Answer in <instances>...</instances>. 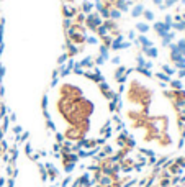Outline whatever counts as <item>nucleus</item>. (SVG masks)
<instances>
[{
    "label": "nucleus",
    "mask_w": 185,
    "mask_h": 187,
    "mask_svg": "<svg viewBox=\"0 0 185 187\" xmlns=\"http://www.w3.org/2000/svg\"><path fill=\"white\" fill-rule=\"evenodd\" d=\"M111 64H116V66H118L120 64V56H113V58H111Z\"/></svg>",
    "instance_id": "nucleus-38"
},
{
    "label": "nucleus",
    "mask_w": 185,
    "mask_h": 187,
    "mask_svg": "<svg viewBox=\"0 0 185 187\" xmlns=\"http://www.w3.org/2000/svg\"><path fill=\"white\" fill-rule=\"evenodd\" d=\"M156 77H157L159 80H164V82H167V80H169V76L164 74V72H157V74H156Z\"/></svg>",
    "instance_id": "nucleus-26"
},
{
    "label": "nucleus",
    "mask_w": 185,
    "mask_h": 187,
    "mask_svg": "<svg viewBox=\"0 0 185 187\" xmlns=\"http://www.w3.org/2000/svg\"><path fill=\"white\" fill-rule=\"evenodd\" d=\"M56 143H64V136H62V133H56Z\"/></svg>",
    "instance_id": "nucleus-32"
},
{
    "label": "nucleus",
    "mask_w": 185,
    "mask_h": 187,
    "mask_svg": "<svg viewBox=\"0 0 185 187\" xmlns=\"http://www.w3.org/2000/svg\"><path fill=\"white\" fill-rule=\"evenodd\" d=\"M84 22H85V15H84V13H77V15H75V23H79V25H80V23H84Z\"/></svg>",
    "instance_id": "nucleus-24"
},
{
    "label": "nucleus",
    "mask_w": 185,
    "mask_h": 187,
    "mask_svg": "<svg viewBox=\"0 0 185 187\" xmlns=\"http://www.w3.org/2000/svg\"><path fill=\"white\" fill-rule=\"evenodd\" d=\"M136 63H138V66H144V63H146L144 56L143 54H138V56H136Z\"/></svg>",
    "instance_id": "nucleus-28"
},
{
    "label": "nucleus",
    "mask_w": 185,
    "mask_h": 187,
    "mask_svg": "<svg viewBox=\"0 0 185 187\" xmlns=\"http://www.w3.org/2000/svg\"><path fill=\"white\" fill-rule=\"evenodd\" d=\"M97 38H102V36H105V35H108V31H107V28L103 26V25H100L97 30H95V33H94Z\"/></svg>",
    "instance_id": "nucleus-16"
},
{
    "label": "nucleus",
    "mask_w": 185,
    "mask_h": 187,
    "mask_svg": "<svg viewBox=\"0 0 185 187\" xmlns=\"http://www.w3.org/2000/svg\"><path fill=\"white\" fill-rule=\"evenodd\" d=\"M105 63H107V59H105V58H102V56H100V54H98L97 58L94 59V64H97V66H103V64H105Z\"/></svg>",
    "instance_id": "nucleus-21"
},
{
    "label": "nucleus",
    "mask_w": 185,
    "mask_h": 187,
    "mask_svg": "<svg viewBox=\"0 0 185 187\" xmlns=\"http://www.w3.org/2000/svg\"><path fill=\"white\" fill-rule=\"evenodd\" d=\"M162 69H164V74H167V76H172V74H174V69L169 67V66H162Z\"/></svg>",
    "instance_id": "nucleus-31"
},
{
    "label": "nucleus",
    "mask_w": 185,
    "mask_h": 187,
    "mask_svg": "<svg viewBox=\"0 0 185 187\" xmlns=\"http://www.w3.org/2000/svg\"><path fill=\"white\" fill-rule=\"evenodd\" d=\"M169 85H170L172 89H177V90H179V89L182 87V84H180L179 80H170V82H169Z\"/></svg>",
    "instance_id": "nucleus-29"
},
{
    "label": "nucleus",
    "mask_w": 185,
    "mask_h": 187,
    "mask_svg": "<svg viewBox=\"0 0 185 187\" xmlns=\"http://www.w3.org/2000/svg\"><path fill=\"white\" fill-rule=\"evenodd\" d=\"M0 56H2V54H0Z\"/></svg>",
    "instance_id": "nucleus-44"
},
{
    "label": "nucleus",
    "mask_w": 185,
    "mask_h": 187,
    "mask_svg": "<svg viewBox=\"0 0 185 187\" xmlns=\"http://www.w3.org/2000/svg\"><path fill=\"white\" fill-rule=\"evenodd\" d=\"M98 39H100V44H102V46H105L107 49H110L111 43H113V38H111L110 35H105V36H102V38H98Z\"/></svg>",
    "instance_id": "nucleus-11"
},
{
    "label": "nucleus",
    "mask_w": 185,
    "mask_h": 187,
    "mask_svg": "<svg viewBox=\"0 0 185 187\" xmlns=\"http://www.w3.org/2000/svg\"><path fill=\"white\" fill-rule=\"evenodd\" d=\"M39 168V174H41V179L43 181H48V172H46V168H44L43 164H38Z\"/></svg>",
    "instance_id": "nucleus-20"
},
{
    "label": "nucleus",
    "mask_w": 185,
    "mask_h": 187,
    "mask_svg": "<svg viewBox=\"0 0 185 187\" xmlns=\"http://www.w3.org/2000/svg\"><path fill=\"white\" fill-rule=\"evenodd\" d=\"M154 31H156V35H159V38H164V36L170 31V25H166V23H156Z\"/></svg>",
    "instance_id": "nucleus-5"
},
{
    "label": "nucleus",
    "mask_w": 185,
    "mask_h": 187,
    "mask_svg": "<svg viewBox=\"0 0 185 187\" xmlns=\"http://www.w3.org/2000/svg\"><path fill=\"white\" fill-rule=\"evenodd\" d=\"M92 10V5L90 3H84V13H88Z\"/></svg>",
    "instance_id": "nucleus-36"
},
{
    "label": "nucleus",
    "mask_w": 185,
    "mask_h": 187,
    "mask_svg": "<svg viewBox=\"0 0 185 187\" xmlns=\"http://www.w3.org/2000/svg\"><path fill=\"white\" fill-rule=\"evenodd\" d=\"M134 166H136V161H134V158L133 156H126L124 159L120 161V172H131L133 169H134Z\"/></svg>",
    "instance_id": "nucleus-3"
},
{
    "label": "nucleus",
    "mask_w": 185,
    "mask_h": 187,
    "mask_svg": "<svg viewBox=\"0 0 185 187\" xmlns=\"http://www.w3.org/2000/svg\"><path fill=\"white\" fill-rule=\"evenodd\" d=\"M3 76H5V67L0 64V82H2V79H3Z\"/></svg>",
    "instance_id": "nucleus-37"
},
{
    "label": "nucleus",
    "mask_w": 185,
    "mask_h": 187,
    "mask_svg": "<svg viewBox=\"0 0 185 187\" xmlns=\"http://www.w3.org/2000/svg\"><path fill=\"white\" fill-rule=\"evenodd\" d=\"M170 187H179V185H170Z\"/></svg>",
    "instance_id": "nucleus-42"
},
{
    "label": "nucleus",
    "mask_w": 185,
    "mask_h": 187,
    "mask_svg": "<svg viewBox=\"0 0 185 187\" xmlns=\"http://www.w3.org/2000/svg\"><path fill=\"white\" fill-rule=\"evenodd\" d=\"M120 18H121V12H120V10H110V20H113V22H115V20H120Z\"/></svg>",
    "instance_id": "nucleus-19"
},
{
    "label": "nucleus",
    "mask_w": 185,
    "mask_h": 187,
    "mask_svg": "<svg viewBox=\"0 0 185 187\" xmlns=\"http://www.w3.org/2000/svg\"><path fill=\"white\" fill-rule=\"evenodd\" d=\"M116 10L126 12V3H124V2H116Z\"/></svg>",
    "instance_id": "nucleus-27"
},
{
    "label": "nucleus",
    "mask_w": 185,
    "mask_h": 187,
    "mask_svg": "<svg viewBox=\"0 0 185 187\" xmlns=\"http://www.w3.org/2000/svg\"><path fill=\"white\" fill-rule=\"evenodd\" d=\"M66 54H67V58H69V59H72V58H74V56L75 54H79V46H75V44H72L71 41H69V39H66Z\"/></svg>",
    "instance_id": "nucleus-7"
},
{
    "label": "nucleus",
    "mask_w": 185,
    "mask_h": 187,
    "mask_svg": "<svg viewBox=\"0 0 185 187\" xmlns=\"http://www.w3.org/2000/svg\"><path fill=\"white\" fill-rule=\"evenodd\" d=\"M154 3H160V0H154Z\"/></svg>",
    "instance_id": "nucleus-41"
},
{
    "label": "nucleus",
    "mask_w": 185,
    "mask_h": 187,
    "mask_svg": "<svg viewBox=\"0 0 185 187\" xmlns=\"http://www.w3.org/2000/svg\"><path fill=\"white\" fill-rule=\"evenodd\" d=\"M25 153H26V154H31V146H30V144L25 146Z\"/></svg>",
    "instance_id": "nucleus-39"
},
{
    "label": "nucleus",
    "mask_w": 185,
    "mask_h": 187,
    "mask_svg": "<svg viewBox=\"0 0 185 187\" xmlns=\"http://www.w3.org/2000/svg\"><path fill=\"white\" fill-rule=\"evenodd\" d=\"M100 43V39L97 38V36H87V39H85V44H90V46H95V44H98Z\"/></svg>",
    "instance_id": "nucleus-17"
},
{
    "label": "nucleus",
    "mask_w": 185,
    "mask_h": 187,
    "mask_svg": "<svg viewBox=\"0 0 185 187\" xmlns=\"http://www.w3.org/2000/svg\"><path fill=\"white\" fill-rule=\"evenodd\" d=\"M123 41H124V36H123V35H120L118 38H113V43H111L110 49H111V51H118V49H120V44H121Z\"/></svg>",
    "instance_id": "nucleus-10"
},
{
    "label": "nucleus",
    "mask_w": 185,
    "mask_h": 187,
    "mask_svg": "<svg viewBox=\"0 0 185 187\" xmlns=\"http://www.w3.org/2000/svg\"><path fill=\"white\" fill-rule=\"evenodd\" d=\"M136 31H139L141 35H146L147 31H149V25H147V23H138V25H136Z\"/></svg>",
    "instance_id": "nucleus-14"
},
{
    "label": "nucleus",
    "mask_w": 185,
    "mask_h": 187,
    "mask_svg": "<svg viewBox=\"0 0 185 187\" xmlns=\"http://www.w3.org/2000/svg\"><path fill=\"white\" fill-rule=\"evenodd\" d=\"M143 13H144L143 5H136L134 8H133V12H131V17H133V18H138V17H141Z\"/></svg>",
    "instance_id": "nucleus-13"
},
{
    "label": "nucleus",
    "mask_w": 185,
    "mask_h": 187,
    "mask_svg": "<svg viewBox=\"0 0 185 187\" xmlns=\"http://www.w3.org/2000/svg\"><path fill=\"white\" fill-rule=\"evenodd\" d=\"M172 38H174V33H170V31H169V33L162 38V46H169L170 41H172Z\"/></svg>",
    "instance_id": "nucleus-18"
},
{
    "label": "nucleus",
    "mask_w": 185,
    "mask_h": 187,
    "mask_svg": "<svg viewBox=\"0 0 185 187\" xmlns=\"http://www.w3.org/2000/svg\"><path fill=\"white\" fill-rule=\"evenodd\" d=\"M62 23H64V31H67V30L72 26V20H71V18H64Z\"/></svg>",
    "instance_id": "nucleus-25"
},
{
    "label": "nucleus",
    "mask_w": 185,
    "mask_h": 187,
    "mask_svg": "<svg viewBox=\"0 0 185 187\" xmlns=\"http://www.w3.org/2000/svg\"><path fill=\"white\" fill-rule=\"evenodd\" d=\"M103 23V18L100 17V13H88L85 17V28L92 33H95V30Z\"/></svg>",
    "instance_id": "nucleus-2"
},
{
    "label": "nucleus",
    "mask_w": 185,
    "mask_h": 187,
    "mask_svg": "<svg viewBox=\"0 0 185 187\" xmlns=\"http://www.w3.org/2000/svg\"><path fill=\"white\" fill-rule=\"evenodd\" d=\"M75 64L82 69H94V58H92V56H85L84 59H80L79 63H75Z\"/></svg>",
    "instance_id": "nucleus-8"
},
{
    "label": "nucleus",
    "mask_w": 185,
    "mask_h": 187,
    "mask_svg": "<svg viewBox=\"0 0 185 187\" xmlns=\"http://www.w3.org/2000/svg\"><path fill=\"white\" fill-rule=\"evenodd\" d=\"M51 187H54V185H51Z\"/></svg>",
    "instance_id": "nucleus-43"
},
{
    "label": "nucleus",
    "mask_w": 185,
    "mask_h": 187,
    "mask_svg": "<svg viewBox=\"0 0 185 187\" xmlns=\"http://www.w3.org/2000/svg\"><path fill=\"white\" fill-rule=\"evenodd\" d=\"M44 168H46V172H48V179H51V181H56V179H59V171L54 168V164H51V162H46V164H44Z\"/></svg>",
    "instance_id": "nucleus-6"
},
{
    "label": "nucleus",
    "mask_w": 185,
    "mask_h": 187,
    "mask_svg": "<svg viewBox=\"0 0 185 187\" xmlns=\"http://www.w3.org/2000/svg\"><path fill=\"white\" fill-rule=\"evenodd\" d=\"M126 102L130 105H141L143 108H149L152 102V90L138 79H131L126 90Z\"/></svg>",
    "instance_id": "nucleus-1"
},
{
    "label": "nucleus",
    "mask_w": 185,
    "mask_h": 187,
    "mask_svg": "<svg viewBox=\"0 0 185 187\" xmlns=\"http://www.w3.org/2000/svg\"><path fill=\"white\" fill-rule=\"evenodd\" d=\"M128 39H130V41L133 43V41H134V39H136V33H134V31H130V33H128Z\"/></svg>",
    "instance_id": "nucleus-34"
},
{
    "label": "nucleus",
    "mask_w": 185,
    "mask_h": 187,
    "mask_svg": "<svg viewBox=\"0 0 185 187\" xmlns=\"http://www.w3.org/2000/svg\"><path fill=\"white\" fill-rule=\"evenodd\" d=\"M8 187H13V177L8 179Z\"/></svg>",
    "instance_id": "nucleus-40"
},
{
    "label": "nucleus",
    "mask_w": 185,
    "mask_h": 187,
    "mask_svg": "<svg viewBox=\"0 0 185 187\" xmlns=\"http://www.w3.org/2000/svg\"><path fill=\"white\" fill-rule=\"evenodd\" d=\"M136 72L141 74L143 77H152V72L149 71V69H146L144 66H138V67H136Z\"/></svg>",
    "instance_id": "nucleus-12"
},
{
    "label": "nucleus",
    "mask_w": 185,
    "mask_h": 187,
    "mask_svg": "<svg viewBox=\"0 0 185 187\" xmlns=\"http://www.w3.org/2000/svg\"><path fill=\"white\" fill-rule=\"evenodd\" d=\"M13 133H15V135H17V136H20V135H21V127H18V125H15V127H13Z\"/></svg>",
    "instance_id": "nucleus-33"
},
{
    "label": "nucleus",
    "mask_w": 185,
    "mask_h": 187,
    "mask_svg": "<svg viewBox=\"0 0 185 187\" xmlns=\"http://www.w3.org/2000/svg\"><path fill=\"white\" fill-rule=\"evenodd\" d=\"M131 46H133L131 41H123L121 44H120V49H130Z\"/></svg>",
    "instance_id": "nucleus-30"
},
{
    "label": "nucleus",
    "mask_w": 185,
    "mask_h": 187,
    "mask_svg": "<svg viewBox=\"0 0 185 187\" xmlns=\"http://www.w3.org/2000/svg\"><path fill=\"white\" fill-rule=\"evenodd\" d=\"M143 15H144V18H146L147 22H152V20H154V13H152V12H149V10H146Z\"/></svg>",
    "instance_id": "nucleus-23"
},
{
    "label": "nucleus",
    "mask_w": 185,
    "mask_h": 187,
    "mask_svg": "<svg viewBox=\"0 0 185 187\" xmlns=\"http://www.w3.org/2000/svg\"><path fill=\"white\" fill-rule=\"evenodd\" d=\"M69 184H71V177H66V179H64V181L61 182V187H67Z\"/></svg>",
    "instance_id": "nucleus-35"
},
{
    "label": "nucleus",
    "mask_w": 185,
    "mask_h": 187,
    "mask_svg": "<svg viewBox=\"0 0 185 187\" xmlns=\"http://www.w3.org/2000/svg\"><path fill=\"white\" fill-rule=\"evenodd\" d=\"M144 56H146V58H149V59H154V58H157V49H156L154 46H151V48H146V49H143L141 51Z\"/></svg>",
    "instance_id": "nucleus-9"
},
{
    "label": "nucleus",
    "mask_w": 185,
    "mask_h": 187,
    "mask_svg": "<svg viewBox=\"0 0 185 187\" xmlns=\"http://www.w3.org/2000/svg\"><path fill=\"white\" fill-rule=\"evenodd\" d=\"M67 59H69V58H67V54L64 53V54H61V56L58 58V64H59V66H64V63H66Z\"/></svg>",
    "instance_id": "nucleus-22"
},
{
    "label": "nucleus",
    "mask_w": 185,
    "mask_h": 187,
    "mask_svg": "<svg viewBox=\"0 0 185 187\" xmlns=\"http://www.w3.org/2000/svg\"><path fill=\"white\" fill-rule=\"evenodd\" d=\"M62 15H64V18H72V17H75V10H71V8H67V7H62Z\"/></svg>",
    "instance_id": "nucleus-15"
},
{
    "label": "nucleus",
    "mask_w": 185,
    "mask_h": 187,
    "mask_svg": "<svg viewBox=\"0 0 185 187\" xmlns=\"http://www.w3.org/2000/svg\"><path fill=\"white\" fill-rule=\"evenodd\" d=\"M126 77H128V69L124 67V66H118V67L115 69L113 79H115L116 84H123L124 80H126Z\"/></svg>",
    "instance_id": "nucleus-4"
}]
</instances>
